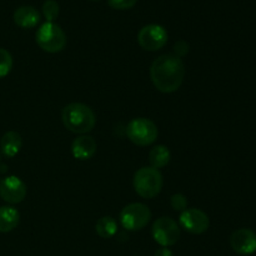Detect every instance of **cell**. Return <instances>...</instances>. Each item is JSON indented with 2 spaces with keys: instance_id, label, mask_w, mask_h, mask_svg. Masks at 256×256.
<instances>
[{
  "instance_id": "cell-1",
  "label": "cell",
  "mask_w": 256,
  "mask_h": 256,
  "mask_svg": "<svg viewBox=\"0 0 256 256\" xmlns=\"http://www.w3.org/2000/svg\"><path fill=\"white\" fill-rule=\"evenodd\" d=\"M150 78L159 92L165 94L176 92L185 78V65L182 58L172 54L160 55L152 64Z\"/></svg>"
},
{
  "instance_id": "cell-2",
  "label": "cell",
  "mask_w": 256,
  "mask_h": 256,
  "mask_svg": "<svg viewBox=\"0 0 256 256\" xmlns=\"http://www.w3.org/2000/svg\"><path fill=\"white\" fill-rule=\"evenodd\" d=\"M62 119L65 128L74 134L85 135L94 129L96 116L92 109L82 102H70L62 109Z\"/></svg>"
},
{
  "instance_id": "cell-3",
  "label": "cell",
  "mask_w": 256,
  "mask_h": 256,
  "mask_svg": "<svg viewBox=\"0 0 256 256\" xmlns=\"http://www.w3.org/2000/svg\"><path fill=\"white\" fill-rule=\"evenodd\" d=\"M132 184L138 195L144 199H152L160 194L164 180L159 170L152 166H144L135 172Z\"/></svg>"
},
{
  "instance_id": "cell-4",
  "label": "cell",
  "mask_w": 256,
  "mask_h": 256,
  "mask_svg": "<svg viewBox=\"0 0 256 256\" xmlns=\"http://www.w3.org/2000/svg\"><path fill=\"white\" fill-rule=\"evenodd\" d=\"M35 40H36V44L39 45L40 49L46 52H52V54L64 50L68 42L64 30L55 22H48L40 25L36 35H35Z\"/></svg>"
},
{
  "instance_id": "cell-5",
  "label": "cell",
  "mask_w": 256,
  "mask_h": 256,
  "mask_svg": "<svg viewBox=\"0 0 256 256\" xmlns=\"http://www.w3.org/2000/svg\"><path fill=\"white\" fill-rule=\"evenodd\" d=\"M126 135L132 142L138 146H148L155 142L159 130L154 122L146 118H135L126 126Z\"/></svg>"
},
{
  "instance_id": "cell-6",
  "label": "cell",
  "mask_w": 256,
  "mask_h": 256,
  "mask_svg": "<svg viewBox=\"0 0 256 256\" xmlns=\"http://www.w3.org/2000/svg\"><path fill=\"white\" fill-rule=\"evenodd\" d=\"M119 219L124 229L129 232H139L149 224L152 219V212L145 204L132 202L126 205L120 212Z\"/></svg>"
},
{
  "instance_id": "cell-7",
  "label": "cell",
  "mask_w": 256,
  "mask_h": 256,
  "mask_svg": "<svg viewBox=\"0 0 256 256\" xmlns=\"http://www.w3.org/2000/svg\"><path fill=\"white\" fill-rule=\"evenodd\" d=\"M152 235L162 248L175 245L180 238V226L172 218L162 216L155 220L152 228Z\"/></svg>"
},
{
  "instance_id": "cell-8",
  "label": "cell",
  "mask_w": 256,
  "mask_h": 256,
  "mask_svg": "<svg viewBox=\"0 0 256 256\" xmlns=\"http://www.w3.org/2000/svg\"><path fill=\"white\" fill-rule=\"evenodd\" d=\"M168 32L164 26L158 24L145 25L138 34V42L148 52H158L168 42Z\"/></svg>"
},
{
  "instance_id": "cell-9",
  "label": "cell",
  "mask_w": 256,
  "mask_h": 256,
  "mask_svg": "<svg viewBox=\"0 0 256 256\" xmlns=\"http://www.w3.org/2000/svg\"><path fill=\"white\" fill-rule=\"evenodd\" d=\"M180 226L190 234L199 235L206 232L210 226L209 216L200 209H186L182 212L179 218Z\"/></svg>"
},
{
  "instance_id": "cell-10",
  "label": "cell",
  "mask_w": 256,
  "mask_h": 256,
  "mask_svg": "<svg viewBox=\"0 0 256 256\" xmlns=\"http://www.w3.org/2000/svg\"><path fill=\"white\" fill-rule=\"evenodd\" d=\"M26 185L20 178L10 175L0 182V198L8 204H19L26 196Z\"/></svg>"
},
{
  "instance_id": "cell-11",
  "label": "cell",
  "mask_w": 256,
  "mask_h": 256,
  "mask_svg": "<svg viewBox=\"0 0 256 256\" xmlns=\"http://www.w3.org/2000/svg\"><path fill=\"white\" fill-rule=\"evenodd\" d=\"M230 245L239 255H252L256 252V234L250 229H239L230 236Z\"/></svg>"
},
{
  "instance_id": "cell-12",
  "label": "cell",
  "mask_w": 256,
  "mask_h": 256,
  "mask_svg": "<svg viewBox=\"0 0 256 256\" xmlns=\"http://www.w3.org/2000/svg\"><path fill=\"white\" fill-rule=\"evenodd\" d=\"M96 148L98 144L94 138L89 135H80L72 144V156L78 160H88L94 156Z\"/></svg>"
},
{
  "instance_id": "cell-13",
  "label": "cell",
  "mask_w": 256,
  "mask_h": 256,
  "mask_svg": "<svg viewBox=\"0 0 256 256\" xmlns=\"http://www.w3.org/2000/svg\"><path fill=\"white\" fill-rule=\"evenodd\" d=\"M12 19L18 26L22 28V29H32L39 24L40 14L35 8L24 5L15 10Z\"/></svg>"
},
{
  "instance_id": "cell-14",
  "label": "cell",
  "mask_w": 256,
  "mask_h": 256,
  "mask_svg": "<svg viewBox=\"0 0 256 256\" xmlns=\"http://www.w3.org/2000/svg\"><path fill=\"white\" fill-rule=\"evenodd\" d=\"M22 146V139L19 132H8L0 140V149L6 158H14Z\"/></svg>"
},
{
  "instance_id": "cell-15",
  "label": "cell",
  "mask_w": 256,
  "mask_h": 256,
  "mask_svg": "<svg viewBox=\"0 0 256 256\" xmlns=\"http://www.w3.org/2000/svg\"><path fill=\"white\" fill-rule=\"evenodd\" d=\"M20 222V214L15 208H0V232H9L18 226Z\"/></svg>"
},
{
  "instance_id": "cell-16",
  "label": "cell",
  "mask_w": 256,
  "mask_h": 256,
  "mask_svg": "<svg viewBox=\"0 0 256 256\" xmlns=\"http://www.w3.org/2000/svg\"><path fill=\"white\" fill-rule=\"evenodd\" d=\"M170 158H172L170 150L165 145H156L149 152L150 165H152V168L158 170L166 166L170 162Z\"/></svg>"
},
{
  "instance_id": "cell-17",
  "label": "cell",
  "mask_w": 256,
  "mask_h": 256,
  "mask_svg": "<svg viewBox=\"0 0 256 256\" xmlns=\"http://www.w3.org/2000/svg\"><path fill=\"white\" fill-rule=\"evenodd\" d=\"M96 234L102 239H110L118 232V224L114 218L112 216H102V219L98 220L95 225Z\"/></svg>"
},
{
  "instance_id": "cell-18",
  "label": "cell",
  "mask_w": 256,
  "mask_h": 256,
  "mask_svg": "<svg viewBox=\"0 0 256 256\" xmlns=\"http://www.w3.org/2000/svg\"><path fill=\"white\" fill-rule=\"evenodd\" d=\"M42 14H44L45 19L48 22H54L58 19L60 12V6L58 4V2L55 0H45L44 4H42Z\"/></svg>"
},
{
  "instance_id": "cell-19",
  "label": "cell",
  "mask_w": 256,
  "mask_h": 256,
  "mask_svg": "<svg viewBox=\"0 0 256 256\" xmlns=\"http://www.w3.org/2000/svg\"><path fill=\"white\" fill-rule=\"evenodd\" d=\"M12 68V54L6 49L0 48V79L6 76Z\"/></svg>"
},
{
  "instance_id": "cell-20",
  "label": "cell",
  "mask_w": 256,
  "mask_h": 256,
  "mask_svg": "<svg viewBox=\"0 0 256 256\" xmlns=\"http://www.w3.org/2000/svg\"><path fill=\"white\" fill-rule=\"evenodd\" d=\"M170 204L175 212H184L188 208V199L182 194H174L170 199Z\"/></svg>"
},
{
  "instance_id": "cell-21",
  "label": "cell",
  "mask_w": 256,
  "mask_h": 256,
  "mask_svg": "<svg viewBox=\"0 0 256 256\" xmlns=\"http://www.w3.org/2000/svg\"><path fill=\"white\" fill-rule=\"evenodd\" d=\"M138 0H108L110 8L115 10H128L135 6Z\"/></svg>"
},
{
  "instance_id": "cell-22",
  "label": "cell",
  "mask_w": 256,
  "mask_h": 256,
  "mask_svg": "<svg viewBox=\"0 0 256 256\" xmlns=\"http://www.w3.org/2000/svg\"><path fill=\"white\" fill-rule=\"evenodd\" d=\"M175 52H176V56H182V55L186 54L188 52H189V45L186 44L185 42H179L175 44Z\"/></svg>"
},
{
  "instance_id": "cell-23",
  "label": "cell",
  "mask_w": 256,
  "mask_h": 256,
  "mask_svg": "<svg viewBox=\"0 0 256 256\" xmlns=\"http://www.w3.org/2000/svg\"><path fill=\"white\" fill-rule=\"evenodd\" d=\"M154 256H174V254H172V250L168 249V248H160V249H158L156 252H155Z\"/></svg>"
},
{
  "instance_id": "cell-24",
  "label": "cell",
  "mask_w": 256,
  "mask_h": 256,
  "mask_svg": "<svg viewBox=\"0 0 256 256\" xmlns=\"http://www.w3.org/2000/svg\"><path fill=\"white\" fill-rule=\"evenodd\" d=\"M90 2H98V0H90Z\"/></svg>"
},
{
  "instance_id": "cell-25",
  "label": "cell",
  "mask_w": 256,
  "mask_h": 256,
  "mask_svg": "<svg viewBox=\"0 0 256 256\" xmlns=\"http://www.w3.org/2000/svg\"><path fill=\"white\" fill-rule=\"evenodd\" d=\"M0 182H2V180H0Z\"/></svg>"
}]
</instances>
